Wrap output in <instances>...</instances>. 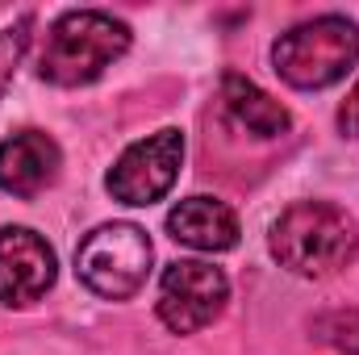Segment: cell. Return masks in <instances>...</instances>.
Segmentation results:
<instances>
[{
    "instance_id": "8",
    "label": "cell",
    "mask_w": 359,
    "mask_h": 355,
    "mask_svg": "<svg viewBox=\"0 0 359 355\" xmlns=\"http://www.w3.org/2000/svg\"><path fill=\"white\" fill-rule=\"evenodd\" d=\"M59 176V147L42 130H21L0 142V188L13 196H38Z\"/></svg>"
},
{
    "instance_id": "5",
    "label": "cell",
    "mask_w": 359,
    "mask_h": 355,
    "mask_svg": "<svg viewBox=\"0 0 359 355\" xmlns=\"http://www.w3.org/2000/svg\"><path fill=\"white\" fill-rule=\"evenodd\" d=\"M226 297H230V280L222 276V267L180 260L159 280V318L176 335H196L226 309Z\"/></svg>"
},
{
    "instance_id": "6",
    "label": "cell",
    "mask_w": 359,
    "mask_h": 355,
    "mask_svg": "<svg viewBox=\"0 0 359 355\" xmlns=\"http://www.w3.org/2000/svg\"><path fill=\"white\" fill-rule=\"evenodd\" d=\"M184 159V134L180 130H159L142 142H134L109 172V192L121 205H151L159 201L180 176Z\"/></svg>"
},
{
    "instance_id": "7",
    "label": "cell",
    "mask_w": 359,
    "mask_h": 355,
    "mask_svg": "<svg viewBox=\"0 0 359 355\" xmlns=\"http://www.w3.org/2000/svg\"><path fill=\"white\" fill-rule=\"evenodd\" d=\"M55 284V251L42 234L25 226L0 230V301L4 305H34Z\"/></svg>"
},
{
    "instance_id": "13",
    "label": "cell",
    "mask_w": 359,
    "mask_h": 355,
    "mask_svg": "<svg viewBox=\"0 0 359 355\" xmlns=\"http://www.w3.org/2000/svg\"><path fill=\"white\" fill-rule=\"evenodd\" d=\"M339 130H343L347 138H359V80H355V88L347 92L343 109H339Z\"/></svg>"
},
{
    "instance_id": "9",
    "label": "cell",
    "mask_w": 359,
    "mask_h": 355,
    "mask_svg": "<svg viewBox=\"0 0 359 355\" xmlns=\"http://www.w3.org/2000/svg\"><path fill=\"white\" fill-rule=\"evenodd\" d=\"M168 234L192 251H230L238 243V217L226 201L188 196L168 213Z\"/></svg>"
},
{
    "instance_id": "3",
    "label": "cell",
    "mask_w": 359,
    "mask_h": 355,
    "mask_svg": "<svg viewBox=\"0 0 359 355\" xmlns=\"http://www.w3.org/2000/svg\"><path fill=\"white\" fill-rule=\"evenodd\" d=\"M276 72L292 88H330L339 84L359 59V25L347 17H318L297 29H288L276 51Z\"/></svg>"
},
{
    "instance_id": "10",
    "label": "cell",
    "mask_w": 359,
    "mask_h": 355,
    "mask_svg": "<svg viewBox=\"0 0 359 355\" xmlns=\"http://www.w3.org/2000/svg\"><path fill=\"white\" fill-rule=\"evenodd\" d=\"M222 105H226L230 121L243 126L247 134L276 138V134L288 130V109L280 100H271L259 84H251L247 76H238V72H226V80H222Z\"/></svg>"
},
{
    "instance_id": "2",
    "label": "cell",
    "mask_w": 359,
    "mask_h": 355,
    "mask_svg": "<svg viewBox=\"0 0 359 355\" xmlns=\"http://www.w3.org/2000/svg\"><path fill=\"white\" fill-rule=\"evenodd\" d=\"M126 51H130V29L117 17L92 13V8L63 13L46 34L38 76L59 88H80V84H92Z\"/></svg>"
},
{
    "instance_id": "1",
    "label": "cell",
    "mask_w": 359,
    "mask_h": 355,
    "mask_svg": "<svg viewBox=\"0 0 359 355\" xmlns=\"http://www.w3.org/2000/svg\"><path fill=\"white\" fill-rule=\"evenodd\" d=\"M271 255L297 276H330L359 251V230L347 209L326 201H301L271 226Z\"/></svg>"
},
{
    "instance_id": "11",
    "label": "cell",
    "mask_w": 359,
    "mask_h": 355,
    "mask_svg": "<svg viewBox=\"0 0 359 355\" xmlns=\"http://www.w3.org/2000/svg\"><path fill=\"white\" fill-rule=\"evenodd\" d=\"M313 330H318V339L330 343L334 351L359 355V309H334V314L318 318Z\"/></svg>"
},
{
    "instance_id": "4",
    "label": "cell",
    "mask_w": 359,
    "mask_h": 355,
    "mask_svg": "<svg viewBox=\"0 0 359 355\" xmlns=\"http://www.w3.org/2000/svg\"><path fill=\"white\" fill-rule=\"evenodd\" d=\"M151 239L130 222L96 226L76 251V276L104 301H126L147 284Z\"/></svg>"
},
{
    "instance_id": "12",
    "label": "cell",
    "mask_w": 359,
    "mask_h": 355,
    "mask_svg": "<svg viewBox=\"0 0 359 355\" xmlns=\"http://www.w3.org/2000/svg\"><path fill=\"white\" fill-rule=\"evenodd\" d=\"M25 46H29V17H21L17 25L0 29V96H4L8 84H13V76H17V63H21Z\"/></svg>"
}]
</instances>
